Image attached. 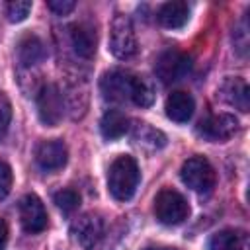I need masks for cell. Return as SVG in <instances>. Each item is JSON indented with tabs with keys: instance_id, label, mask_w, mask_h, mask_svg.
I'll list each match as a JSON object with an SVG mask.
<instances>
[{
	"instance_id": "1",
	"label": "cell",
	"mask_w": 250,
	"mask_h": 250,
	"mask_svg": "<svg viewBox=\"0 0 250 250\" xmlns=\"http://www.w3.org/2000/svg\"><path fill=\"white\" fill-rule=\"evenodd\" d=\"M141 172L133 156H117L107 170V189L117 201H129L139 186Z\"/></svg>"
},
{
	"instance_id": "2",
	"label": "cell",
	"mask_w": 250,
	"mask_h": 250,
	"mask_svg": "<svg viewBox=\"0 0 250 250\" xmlns=\"http://www.w3.org/2000/svg\"><path fill=\"white\" fill-rule=\"evenodd\" d=\"M109 51L113 57L127 61L137 53V35L129 16L115 14L109 25Z\"/></svg>"
},
{
	"instance_id": "3",
	"label": "cell",
	"mask_w": 250,
	"mask_h": 250,
	"mask_svg": "<svg viewBox=\"0 0 250 250\" xmlns=\"http://www.w3.org/2000/svg\"><path fill=\"white\" fill-rule=\"evenodd\" d=\"M154 215L162 225H168V227L180 225L188 219L189 205L180 191L172 188H164L154 197Z\"/></svg>"
},
{
	"instance_id": "4",
	"label": "cell",
	"mask_w": 250,
	"mask_h": 250,
	"mask_svg": "<svg viewBox=\"0 0 250 250\" xmlns=\"http://www.w3.org/2000/svg\"><path fill=\"white\" fill-rule=\"evenodd\" d=\"M182 182L195 193H209L215 188V170L205 156H191L182 164Z\"/></svg>"
},
{
	"instance_id": "5",
	"label": "cell",
	"mask_w": 250,
	"mask_h": 250,
	"mask_svg": "<svg viewBox=\"0 0 250 250\" xmlns=\"http://www.w3.org/2000/svg\"><path fill=\"white\" fill-rule=\"evenodd\" d=\"M191 70V59L178 51V49H168V51H162L154 62V72H156V78L162 82V84H174V82H180L184 80Z\"/></svg>"
},
{
	"instance_id": "6",
	"label": "cell",
	"mask_w": 250,
	"mask_h": 250,
	"mask_svg": "<svg viewBox=\"0 0 250 250\" xmlns=\"http://www.w3.org/2000/svg\"><path fill=\"white\" fill-rule=\"evenodd\" d=\"M37 113H39V119L49 127H55L61 123L64 113V94L57 84H43L39 88Z\"/></svg>"
},
{
	"instance_id": "7",
	"label": "cell",
	"mask_w": 250,
	"mask_h": 250,
	"mask_svg": "<svg viewBox=\"0 0 250 250\" xmlns=\"http://www.w3.org/2000/svg\"><path fill=\"white\" fill-rule=\"evenodd\" d=\"M70 232L84 250H94L104 238L105 223L98 213H84L72 221Z\"/></svg>"
},
{
	"instance_id": "8",
	"label": "cell",
	"mask_w": 250,
	"mask_h": 250,
	"mask_svg": "<svg viewBox=\"0 0 250 250\" xmlns=\"http://www.w3.org/2000/svg\"><path fill=\"white\" fill-rule=\"evenodd\" d=\"M236 131H238V121L230 113H213L201 119L197 125V133L203 139L213 141V143L229 141Z\"/></svg>"
},
{
	"instance_id": "9",
	"label": "cell",
	"mask_w": 250,
	"mask_h": 250,
	"mask_svg": "<svg viewBox=\"0 0 250 250\" xmlns=\"http://www.w3.org/2000/svg\"><path fill=\"white\" fill-rule=\"evenodd\" d=\"M20 221L23 230L29 234H37L47 229V211L35 193H27L20 199Z\"/></svg>"
},
{
	"instance_id": "10",
	"label": "cell",
	"mask_w": 250,
	"mask_h": 250,
	"mask_svg": "<svg viewBox=\"0 0 250 250\" xmlns=\"http://www.w3.org/2000/svg\"><path fill=\"white\" fill-rule=\"evenodd\" d=\"M66 145L59 139L41 141L35 148V162L43 172H57L66 164Z\"/></svg>"
},
{
	"instance_id": "11",
	"label": "cell",
	"mask_w": 250,
	"mask_h": 250,
	"mask_svg": "<svg viewBox=\"0 0 250 250\" xmlns=\"http://www.w3.org/2000/svg\"><path fill=\"white\" fill-rule=\"evenodd\" d=\"M131 80H133V74L115 68L102 76L100 90L104 98L109 102H125L131 94Z\"/></svg>"
},
{
	"instance_id": "12",
	"label": "cell",
	"mask_w": 250,
	"mask_h": 250,
	"mask_svg": "<svg viewBox=\"0 0 250 250\" xmlns=\"http://www.w3.org/2000/svg\"><path fill=\"white\" fill-rule=\"evenodd\" d=\"M68 39H70L72 51L80 59H92L94 57L96 45H98V35H96L94 25H90L86 21H78V23L70 25Z\"/></svg>"
},
{
	"instance_id": "13",
	"label": "cell",
	"mask_w": 250,
	"mask_h": 250,
	"mask_svg": "<svg viewBox=\"0 0 250 250\" xmlns=\"http://www.w3.org/2000/svg\"><path fill=\"white\" fill-rule=\"evenodd\" d=\"M219 96L223 102H227L229 105H232L234 109L246 113L250 109V90L244 78L238 76H230L227 78L221 86H219Z\"/></svg>"
},
{
	"instance_id": "14",
	"label": "cell",
	"mask_w": 250,
	"mask_h": 250,
	"mask_svg": "<svg viewBox=\"0 0 250 250\" xmlns=\"http://www.w3.org/2000/svg\"><path fill=\"white\" fill-rule=\"evenodd\" d=\"M209 250H250L248 232L242 229H223L211 236Z\"/></svg>"
},
{
	"instance_id": "15",
	"label": "cell",
	"mask_w": 250,
	"mask_h": 250,
	"mask_svg": "<svg viewBox=\"0 0 250 250\" xmlns=\"http://www.w3.org/2000/svg\"><path fill=\"white\" fill-rule=\"evenodd\" d=\"M156 20L166 29H180L189 20V6L186 2H180V0L166 2V4H162L158 8Z\"/></svg>"
},
{
	"instance_id": "16",
	"label": "cell",
	"mask_w": 250,
	"mask_h": 250,
	"mask_svg": "<svg viewBox=\"0 0 250 250\" xmlns=\"http://www.w3.org/2000/svg\"><path fill=\"white\" fill-rule=\"evenodd\" d=\"M193 109H195V102L184 90H176L166 98V115L176 123L189 121V117L193 115Z\"/></svg>"
},
{
	"instance_id": "17",
	"label": "cell",
	"mask_w": 250,
	"mask_h": 250,
	"mask_svg": "<svg viewBox=\"0 0 250 250\" xmlns=\"http://www.w3.org/2000/svg\"><path fill=\"white\" fill-rule=\"evenodd\" d=\"M45 57H47L45 43L37 35H25V37H21V41L18 45V61H20L21 66L33 68L39 62H43Z\"/></svg>"
},
{
	"instance_id": "18",
	"label": "cell",
	"mask_w": 250,
	"mask_h": 250,
	"mask_svg": "<svg viewBox=\"0 0 250 250\" xmlns=\"http://www.w3.org/2000/svg\"><path fill=\"white\" fill-rule=\"evenodd\" d=\"M131 137L135 141V145L148 148V150H156L162 148L166 145V135L158 129H154L152 125L145 123V121H137L131 129Z\"/></svg>"
},
{
	"instance_id": "19",
	"label": "cell",
	"mask_w": 250,
	"mask_h": 250,
	"mask_svg": "<svg viewBox=\"0 0 250 250\" xmlns=\"http://www.w3.org/2000/svg\"><path fill=\"white\" fill-rule=\"evenodd\" d=\"M100 131H102L104 139L115 141L129 131V119L125 113H121L117 109H109L104 113V117L100 121Z\"/></svg>"
},
{
	"instance_id": "20",
	"label": "cell",
	"mask_w": 250,
	"mask_h": 250,
	"mask_svg": "<svg viewBox=\"0 0 250 250\" xmlns=\"http://www.w3.org/2000/svg\"><path fill=\"white\" fill-rule=\"evenodd\" d=\"M129 100H133L141 107L152 105V102H154V84H152V80L148 76H143V74L133 76Z\"/></svg>"
},
{
	"instance_id": "21",
	"label": "cell",
	"mask_w": 250,
	"mask_h": 250,
	"mask_svg": "<svg viewBox=\"0 0 250 250\" xmlns=\"http://www.w3.org/2000/svg\"><path fill=\"white\" fill-rule=\"evenodd\" d=\"M53 201L62 213H72L80 205V193L72 188H62L53 195Z\"/></svg>"
},
{
	"instance_id": "22",
	"label": "cell",
	"mask_w": 250,
	"mask_h": 250,
	"mask_svg": "<svg viewBox=\"0 0 250 250\" xmlns=\"http://www.w3.org/2000/svg\"><path fill=\"white\" fill-rule=\"evenodd\" d=\"M232 45H234V51L238 55H246L248 53V45H250V39H248V21L246 18H242L234 29H232Z\"/></svg>"
},
{
	"instance_id": "23",
	"label": "cell",
	"mask_w": 250,
	"mask_h": 250,
	"mask_svg": "<svg viewBox=\"0 0 250 250\" xmlns=\"http://www.w3.org/2000/svg\"><path fill=\"white\" fill-rule=\"evenodd\" d=\"M31 12V2L29 0H12L6 4V18L12 23L23 21Z\"/></svg>"
},
{
	"instance_id": "24",
	"label": "cell",
	"mask_w": 250,
	"mask_h": 250,
	"mask_svg": "<svg viewBox=\"0 0 250 250\" xmlns=\"http://www.w3.org/2000/svg\"><path fill=\"white\" fill-rule=\"evenodd\" d=\"M12 189V168L0 160V199H4Z\"/></svg>"
},
{
	"instance_id": "25",
	"label": "cell",
	"mask_w": 250,
	"mask_h": 250,
	"mask_svg": "<svg viewBox=\"0 0 250 250\" xmlns=\"http://www.w3.org/2000/svg\"><path fill=\"white\" fill-rule=\"evenodd\" d=\"M10 117H12V107H10V102L8 98L0 92V137L6 133L8 125H10Z\"/></svg>"
},
{
	"instance_id": "26",
	"label": "cell",
	"mask_w": 250,
	"mask_h": 250,
	"mask_svg": "<svg viewBox=\"0 0 250 250\" xmlns=\"http://www.w3.org/2000/svg\"><path fill=\"white\" fill-rule=\"evenodd\" d=\"M47 8L51 12H55L57 16H66L76 8V2L74 0H49Z\"/></svg>"
},
{
	"instance_id": "27",
	"label": "cell",
	"mask_w": 250,
	"mask_h": 250,
	"mask_svg": "<svg viewBox=\"0 0 250 250\" xmlns=\"http://www.w3.org/2000/svg\"><path fill=\"white\" fill-rule=\"evenodd\" d=\"M8 244V225L6 221L0 217V250H4Z\"/></svg>"
},
{
	"instance_id": "28",
	"label": "cell",
	"mask_w": 250,
	"mask_h": 250,
	"mask_svg": "<svg viewBox=\"0 0 250 250\" xmlns=\"http://www.w3.org/2000/svg\"><path fill=\"white\" fill-rule=\"evenodd\" d=\"M150 250H172V248H150Z\"/></svg>"
}]
</instances>
